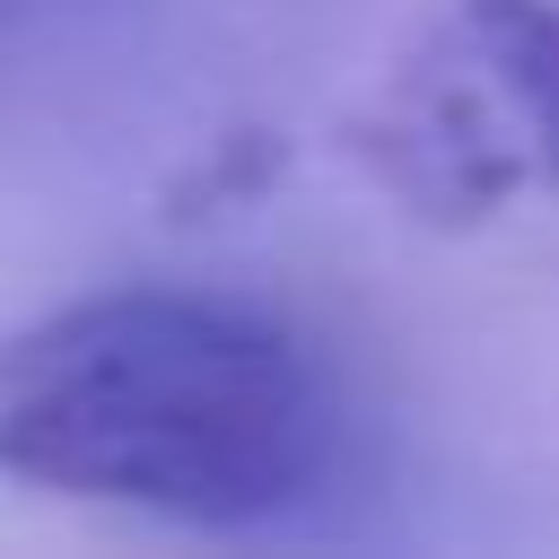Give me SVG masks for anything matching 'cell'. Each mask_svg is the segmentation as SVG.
I'll use <instances>...</instances> for the list:
<instances>
[{
    "label": "cell",
    "instance_id": "obj_1",
    "mask_svg": "<svg viewBox=\"0 0 559 559\" xmlns=\"http://www.w3.org/2000/svg\"><path fill=\"white\" fill-rule=\"evenodd\" d=\"M349 463L332 358L271 306L96 288L0 341V472L166 524H288Z\"/></svg>",
    "mask_w": 559,
    "mask_h": 559
},
{
    "label": "cell",
    "instance_id": "obj_2",
    "mask_svg": "<svg viewBox=\"0 0 559 559\" xmlns=\"http://www.w3.org/2000/svg\"><path fill=\"white\" fill-rule=\"evenodd\" d=\"M358 148L419 218L559 192V0H445L384 70Z\"/></svg>",
    "mask_w": 559,
    "mask_h": 559
}]
</instances>
